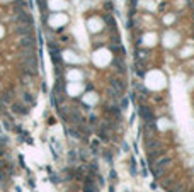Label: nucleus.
<instances>
[{
	"mask_svg": "<svg viewBox=\"0 0 194 192\" xmlns=\"http://www.w3.org/2000/svg\"><path fill=\"white\" fill-rule=\"evenodd\" d=\"M32 44H34V37H32L31 34H27V36H24L20 39V46H24V48L26 46H32Z\"/></svg>",
	"mask_w": 194,
	"mask_h": 192,
	"instance_id": "0eeeda50",
	"label": "nucleus"
},
{
	"mask_svg": "<svg viewBox=\"0 0 194 192\" xmlns=\"http://www.w3.org/2000/svg\"><path fill=\"white\" fill-rule=\"evenodd\" d=\"M24 100H26L27 104H32V106H34V102H36V99H34V97H31L29 94H26V95H24Z\"/></svg>",
	"mask_w": 194,
	"mask_h": 192,
	"instance_id": "1a4fd4ad",
	"label": "nucleus"
},
{
	"mask_svg": "<svg viewBox=\"0 0 194 192\" xmlns=\"http://www.w3.org/2000/svg\"><path fill=\"white\" fill-rule=\"evenodd\" d=\"M165 155V150H162V148H157V150H152V153H148V162L150 163H153L157 158H160V156H163Z\"/></svg>",
	"mask_w": 194,
	"mask_h": 192,
	"instance_id": "7ed1b4c3",
	"label": "nucleus"
},
{
	"mask_svg": "<svg viewBox=\"0 0 194 192\" xmlns=\"http://www.w3.org/2000/svg\"><path fill=\"white\" fill-rule=\"evenodd\" d=\"M170 162H172V158L170 156H165L163 160H158V162H155L153 167H152V172H153V175L157 177V179H160L163 173H165L167 167L170 165Z\"/></svg>",
	"mask_w": 194,
	"mask_h": 192,
	"instance_id": "f257e3e1",
	"label": "nucleus"
},
{
	"mask_svg": "<svg viewBox=\"0 0 194 192\" xmlns=\"http://www.w3.org/2000/svg\"><path fill=\"white\" fill-rule=\"evenodd\" d=\"M121 107H123V109L128 107V100H126V99H123V100H121Z\"/></svg>",
	"mask_w": 194,
	"mask_h": 192,
	"instance_id": "9b49d317",
	"label": "nucleus"
},
{
	"mask_svg": "<svg viewBox=\"0 0 194 192\" xmlns=\"http://www.w3.org/2000/svg\"><path fill=\"white\" fill-rule=\"evenodd\" d=\"M109 179L113 180V182L116 180V172H114V170H111V173H109Z\"/></svg>",
	"mask_w": 194,
	"mask_h": 192,
	"instance_id": "9d476101",
	"label": "nucleus"
},
{
	"mask_svg": "<svg viewBox=\"0 0 194 192\" xmlns=\"http://www.w3.org/2000/svg\"><path fill=\"white\" fill-rule=\"evenodd\" d=\"M12 110L16 112V114H27V109H26L24 104H14Z\"/></svg>",
	"mask_w": 194,
	"mask_h": 192,
	"instance_id": "423d86ee",
	"label": "nucleus"
},
{
	"mask_svg": "<svg viewBox=\"0 0 194 192\" xmlns=\"http://www.w3.org/2000/svg\"><path fill=\"white\" fill-rule=\"evenodd\" d=\"M129 172L133 175H136V162H135V158H131V162H129Z\"/></svg>",
	"mask_w": 194,
	"mask_h": 192,
	"instance_id": "6e6552de",
	"label": "nucleus"
},
{
	"mask_svg": "<svg viewBox=\"0 0 194 192\" xmlns=\"http://www.w3.org/2000/svg\"><path fill=\"white\" fill-rule=\"evenodd\" d=\"M140 116H141V119L145 121V123H148V121H155V116H153V112L148 109V107H145V106H140Z\"/></svg>",
	"mask_w": 194,
	"mask_h": 192,
	"instance_id": "f03ea898",
	"label": "nucleus"
},
{
	"mask_svg": "<svg viewBox=\"0 0 194 192\" xmlns=\"http://www.w3.org/2000/svg\"><path fill=\"white\" fill-rule=\"evenodd\" d=\"M84 192H97V185L94 184V180H92V179H87V180H85Z\"/></svg>",
	"mask_w": 194,
	"mask_h": 192,
	"instance_id": "39448f33",
	"label": "nucleus"
},
{
	"mask_svg": "<svg viewBox=\"0 0 194 192\" xmlns=\"http://www.w3.org/2000/svg\"><path fill=\"white\" fill-rule=\"evenodd\" d=\"M145 146H146V150H148V151H152V150H157V148H160V143H158L157 139H152L150 136H146Z\"/></svg>",
	"mask_w": 194,
	"mask_h": 192,
	"instance_id": "20e7f679",
	"label": "nucleus"
}]
</instances>
